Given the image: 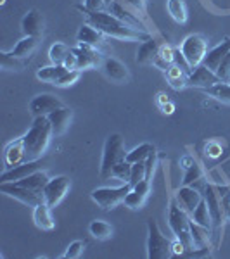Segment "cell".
<instances>
[{
  "mask_svg": "<svg viewBox=\"0 0 230 259\" xmlns=\"http://www.w3.org/2000/svg\"><path fill=\"white\" fill-rule=\"evenodd\" d=\"M78 78H80V71H78V69H69V71H66V73L62 74L59 80H57L56 87H71L73 83L78 81Z\"/></svg>",
  "mask_w": 230,
  "mask_h": 259,
  "instance_id": "43",
  "label": "cell"
},
{
  "mask_svg": "<svg viewBox=\"0 0 230 259\" xmlns=\"http://www.w3.org/2000/svg\"><path fill=\"white\" fill-rule=\"evenodd\" d=\"M83 250H85V242H82V240H74V242H71V244L68 245V249H66V252H64V259H76V257H80L82 254H83Z\"/></svg>",
  "mask_w": 230,
  "mask_h": 259,
  "instance_id": "41",
  "label": "cell"
},
{
  "mask_svg": "<svg viewBox=\"0 0 230 259\" xmlns=\"http://www.w3.org/2000/svg\"><path fill=\"white\" fill-rule=\"evenodd\" d=\"M161 109H163V112H165V114H171V112H173V109H175V106L171 102H168V104H165V106H161Z\"/></svg>",
  "mask_w": 230,
  "mask_h": 259,
  "instance_id": "49",
  "label": "cell"
},
{
  "mask_svg": "<svg viewBox=\"0 0 230 259\" xmlns=\"http://www.w3.org/2000/svg\"><path fill=\"white\" fill-rule=\"evenodd\" d=\"M87 23L102 31L106 36L125 40V41H145L152 38V35L147 31H140L137 28L127 24L125 21L118 19L111 12H92L87 14Z\"/></svg>",
  "mask_w": 230,
  "mask_h": 259,
  "instance_id": "1",
  "label": "cell"
},
{
  "mask_svg": "<svg viewBox=\"0 0 230 259\" xmlns=\"http://www.w3.org/2000/svg\"><path fill=\"white\" fill-rule=\"evenodd\" d=\"M21 30H23L24 36L40 38L44 35V18H42L40 11L31 9L30 12H26V16L21 21Z\"/></svg>",
  "mask_w": 230,
  "mask_h": 259,
  "instance_id": "18",
  "label": "cell"
},
{
  "mask_svg": "<svg viewBox=\"0 0 230 259\" xmlns=\"http://www.w3.org/2000/svg\"><path fill=\"white\" fill-rule=\"evenodd\" d=\"M145 195H142V194H139L137 190H130L127 194V197H125V206L127 207H130V209H140L142 206H144V202H145Z\"/></svg>",
  "mask_w": 230,
  "mask_h": 259,
  "instance_id": "39",
  "label": "cell"
},
{
  "mask_svg": "<svg viewBox=\"0 0 230 259\" xmlns=\"http://www.w3.org/2000/svg\"><path fill=\"white\" fill-rule=\"evenodd\" d=\"M190 220L194 223H198L199 227L203 228H208V230H213V221H211V214H210V209H208V204L206 200H201L199 206L196 207L194 212L190 214Z\"/></svg>",
  "mask_w": 230,
  "mask_h": 259,
  "instance_id": "29",
  "label": "cell"
},
{
  "mask_svg": "<svg viewBox=\"0 0 230 259\" xmlns=\"http://www.w3.org/2000/svg\"><path fill=\"white\" fill-rule=\"evenodd\" d=\"M104 33L99 31L97 28H94L92 24L85 23L82 24V28L78 30V35H76V40L78 44H85V45H90L94 49H104L106 47V38H104Z\"/></svg>",
  "mask_w": 230,
  "mask_h": 259,
  "instance_id": "17",
  "label": "cell"
},
{
  "mask_svg": "<svg viewBox=\"0 0 230 259\" xmlns=\"http://www.w3.org/2000/svg\"><path fill=\"white\" fill-rule=\"evenodd\" d=\"M145 178V161L142 162H135V164H132V175H130V185L133 187L135 183H139L140 180Z\"/></svg>",
  "mask_w": 230,
  "mask_h": 259,
  "instance_id": "42",
  "label": "cell"
},
{
  "mask_svg": "<svg viewBox=\"0 0 230 259\" xmlns=\"http://www.w3.org/2000/svg\"><path fill=\"white\" fill-rule=\"evenodd\" d=\"M210 97L220 100L223 104H230V83L228 81H220L216 85L210 87V89L204 90Z\"/></svg>",
  "mask_w": 230,
  "mask_h": 259,
  "instance_id": "34",
  "label": "cell"
},
{
  "mask_svg": "<svg viewBox=\"0 0 230 259\" xmlns=\"http://www.w3.org/2000/svg\"><path fill=\"white\" fill-rule=\"evenodd\" d=\"M221 80L218 78V74L215 71L208 69L204 64H199L196 68L190 69L189 73V78H187V87H194V89H210V87L216 85L220 83Z\"/></svg>",
  "mask_w": 230,
  "mask_h": 259,
  "instance_id": "11",
  "label": "cell"
},
{
  "mask_svg": "<svg viewBox=\"0 0 230 259\" xmlns=\"http://www.w3.org/2000/svg\"><path fill=\"white\" fill-rule=\"evenodd\" d=\"M74 52H76V57H78V71L95 68V66H99L100 62L104 61L99 49H94L85 44H78V47L74 49Z\"/></svg>",
  "mask_w": 230,
  "mask_h": 259,
  "instance_id": "14",
  "label": "cell"
},
{
  "mask_svg": "<svg viewBox=\"0 0 230 259\" xmlns=\"http://www.w3.org/2000/svg\"><path fill=\"white\" fill-rule=\"evenodd\" d=\"M166 9H168V14L173 18L175 23H178V24L187 23L189 14H187V6L183 0H168V2H166Z\"/></svg>",
  "mask_w": 230,
  "mask_h": 259,
  "instance_id": "30",
  "label": "cell"
},
{
  "mask_svg": "<svg viewBox=\"0 0 230 259\" xmlns=\"http://www.w3.org/2000/svg\"><path fill=\"white\" fill-rule=\"evenodd\" d=\"M190 216L180 207V204L177 202V199L170 200V207H168V225L173 232L175 239H178L185 245L187 250L194 249V239H192V232H190Z\"/></svg>",
  "mask_w": 230,
  "mask_h": 259,
  "instance_id": "3",
  "label": "cell"
},
{
  "mask_svg": "<svg viewBox=\"0 0 230 259\" xmlns=\"http://www.w3.org/2000/svg\"><path fill=\"white\" fill-rule=\"evenodd\" d=\"M203 197L208 204V209H210L211 221H213V235H215V247L218 245L220 235H221V228H223V218L225 216V206L221 202V197L216 190L215 185H204L203 189Z\"/></svg>",
  "mask_w": 230,
  "mask_h": 259,
  "instance_id": "5",
  "label": "cell"
},
{
  "mask_svg": "<svg viewBox=\"0 0 230 259\" xmlns=\"http://www.w3.org/2000/svg\"><path fill=\"white\" fill-rule=\"evenodd\" d=\"M4 161H6V169H12L26 161V149H24L23 137L7 145L6 152H4Z\"/></svg>",
  "mask_w": 230,
  "mask_h": 259,
  "instance_id": "16",
  "label": "cell"
},
{
  "mask_svg": "<svg viewBox=\"0 0 230 259\" xmlns=\"http://www.w3.org/2000/svg\"><path fill=\"white\" fill-rule=\"evenodd\" d=\"M203 169H201V166L198 162H194V164H190L189 168L185 169V175H183V185H192L194 187L196 182H199V180H203Z\"/></svg>",
  "mask_w": 230,
  "mask_h": 259,
  "instance_id": "38",
  "label": "cell"
},
{
  "mask_svg": "<svg viewBox=\"0 0 230 259\" xmlns=\"http://www.w3.org/2000/svg\"><path fill=\"white\" fill-rule=\"evenodd\" d=\"M130 175H132V162H128L127 159L118 162V164H116L111 171V177L118 178L120 182H123V183L130 182Z\"/></svg>",
  "mask_w": 230,
  "mask_h": 259,
  "instance_id": "37",
  "label": "cell"
},
{
  "mask_svg": "<svg viewBox=\"0 0 230 259\" xmlns=\"http://www.w3.org/2000/svg\"><path fill=\"white\" fill-rule=\"evenodd\" d=\"M127 4H130L132 7H135L137 11L145 12V0H125Z\"/></svg>",
  "mask_w": 230,
  "mask_h": 259,
  "instance_id": "47",
  "label": "cell"
},
{
  "mask_svg": "<svg viewBox=\"0 0 230 259\" xmlns=\"http://www.w3.org/2000/svg\"><path fill=\"white\" fill-rule=\"evenodd\" d=\"M228 52H230V38H227L225 41H221V44L216 45L215 49L208 50V54H206V57H204L203 64L206 66L208 69H211V71H215V73H216V69L220 68L221 61L225 59V56H227Z\"/></svg>",
  "mask_w": 230,
  "mask_h": 259,
  "instance_id": "22",
  "label": "cell"
},
{
  "mask_svg": "<svg viewBox=\"0 0 230 259\" xmlns=\"http://www.w3.org/2000/svg\"><path fill=\"white\" fill-rule=\"evenodd\" d=\"M152 152H156V147L152 144H140L135 149H132L130 152H127V161L135 164V162L145 161Z\"/></svg>",
  "mask_w": 230,
  "mask_h": 259,
  "instance_id": "32",
  "label": "cell"
},
{
  "mask_svg": "<svg viewBox=\"0 0 230 259\" xmlns=\"http://www.w3.org/2000/svg\"><path fill=\"white\" fill-rule=\"evenodd\" d=\"M106 6V0H85V6H78V9L85 14H92V12H104Z\"/></svg>",
  "mask_w": 230,
  "mask_h": 259,
  "instance_id": "40",
  "label": "cell"
},
{
  "mask_svg": "<svg viewBox=\"0 0 230 259\" xmlns=\"http://www.w3.org/2000/svg\"><path fill=\"white\" fill-rule=\"evenodd\" d=\"M39 40L40 38H36V36H24V38L21 41H18V45L12 49V54L21 57V59H30V57L33 56V52L36 50Z\"/></svg>",
  "mask_w": 230,
  "mask_h": 259,
  "instance_id": "27",
  "label": "cell"
},
{
  "mask_svg": "<svg viewBox=\"0 0 230 259\" xmlns=\"http://www.w3.org/2000/svg\"><path fill=\"white\" fill-rule=\"evenodd\" d=\"M127 159V150H125V142L120 133H111L106 139L102 152V162H100V177H111V171L118 162Z\"/></svg>",
  "mask_w": 230,
  "mask_h": 259,
  "instance_id": "4",
  "label": "cell"
},
{
  "mask_svg": "<svg viewBox=\"0 0 230 259\" xmlns=\"http://www.w3.org/2000/svg\"><path fill=\"white\" fill-rule=\"evenodd\" d=\"M168 102H170L168 95L163 94V92H160V94H158V104H160V107H161V106H165V104H168Z\"/></svg>",
  "mask_w": 230,
  "mask_h": 259,
  "instance_id": "48",
  "label": "cell"
},
{
  "mask_svg": "<svg viewBox=\"0 0 230 259\" xmlns=\"http://www.w3.org/2000/svg\"><path fill=\"white\" fill-rule=\"evenodd\" d=\"M225 216H227V220H230V204L225 207Z\"/></svg>",
  "mask_w": 230,
  "mask_h": 259,
  "instance_id": "50",
  "label": "cell"
},
{
  "mask_svg": "<svg viewBox=\"0 0 230 259\" xmlns=\"http://www.w3.org/2000/svg\"><path fill=\"white\" fill-rule=\"evenodd\" d=\"M156 164H158V152H152L147 159H145V178L147 180L152 178L154 169H156Z\"/></svg>",
  "mask_w": 230,
  "mask_h": 259,
  "instance_id": "44",
  "label": "cell"
},
{
  "mask_svg": "<svg viewBox=\"0 0 230 259\" xmlns=\"http://www.w3.org/2000/svg\"><path fill=\"white\" fill-rule=\"evenodd\" d=\"M62 106H64V104H62L56 95L40 94V95H36V97L31 99L30 112L35 116V118H39V116H49L52 111L59 109V107H62Z\"/></svg>",
  "mask_w": 230,
  "mask_h": 259,
  "instance_id": "12",
  "label": "cell"
},
{
  "mask_svg": "<svg viewBox=\"0 0 230 259\" xmlns=\"http://www.w3.org/2000/svg\"><path fill=\"white\" fill-rule=\"evenodd\" d=\"M109 12L112 16H116L118 19H121V21H125L127 24H130V26H133V28H137V30H140V31H147V28L144 26V23L137 18V16H133V14H130L127 9H125L123 6H121L120 2H111L109 4Z\"/></svg>",
  "mask_w": 230,
  "mask_h": 259,
  "instance_id": "24",
  "label": "cell"
},
{
  "mask_svg": "<svg viewBox=\"0 0 230 259\" xmlns=\"http://www.w3.org/2000/svg\"><path fill=\"white\" fill-rule=\"evenodd\" d=\"M42 169V159L35 161H24L23 164L16 166L12 169H6L0 177V182H19V180L30 177L31 173Z\"/></svg>",
  "mask_w": 230,
  "mask_h": 259,
  "instance_id": "15",
  "label": "cell"
},
{
  "mask_svg": "<svg viewBox=\"0 0 230 259\" xmlns=\"http://www.w3.org/2000/svg\"><path fill=\"white\" fill-rule=\"evenodd\" d=\"M50 209H52V207L47 206L45 202H40L39 206L33 207V221H35L36 228L45 230V232L54 230L56 221H54L52 214H50Z\"/></svg>",
  "mask_w": 230,
  "mask_h": 259,
  "instance_id": "23",
  "label": "cell"
},
{
  "mask_svg": "<svg viewBox=\"0 0 230 259\" xmlns=\"http://www.w3.org/2000/svg\"><path fill=\"white\" fill-rule=\"evenodd\" d=\"M71 47H68L66 44H61V41H56V44L50 47L49 50V57L50 61H52V64H59V66H64L66 59H68V56L71 54Z\"/></svg>",
  "mask_w": 230,
  "mask_h": 259,
  "instance_id": "33",
  "label": "cell"
},
{
  "mask_svg": "<svg viewBox=\"0 0 230 259\" xmlns=\"http://www.w3.org/2000/svg\"><path fill=\"white\" fill-rule=\"evenodd\" d=\"M171 250H173V254H183L185 252V245L182 244L178 239H175V242H171Z\"/></svg>",
  "mask_w": 230,
  "mask_h": 259,
  "instance_id": "46",
  "label": "cell"
},
{
  "mask_svg": "<svg viewBox=\"0 0 230 259\" xmlns=\"http://www.w3.org/2000/svg\"><path fill=\"white\" fill-rule=\"evenodd\" d=\"M69 190V178L61 175L49 180V183L44 189V202L50 207H56L64 199V195Z\"/></svg>",
  "mask_w": 230,
  "mask_h": 259,
  "instance_id": "10",
  "label": "cell"
},
{
  "mask_svg": "<svg viewBox=\"0 0 230 259\" xmlns=\"http://www.w3.org/2000/svg\"><path fill=\"white\" fill-rule=\"evenodd\" d=\"M165 73H166V80H168V83L175 90H180L183 87H187V78H189L190 71L173 64L168 71H165Z\"/></svg>",
  "mask_w": 230,
  "mask_h": 259,
  "instance_id": "26",
  "label": "cell"
},
{
  "mask_svg": "<svg viewBox=\"0 0 230 259\" xmlns=\"http://www.w3.org/2000/svg\"><path fill=\"white\" fill-rule=\"evenodd\" d=\"M54 135L52 124L47 116H39L33 121L31 128L23 137L24 149H26V161H35L44 156V152L49 147L50 137Z\"/></svg>",
  "mask_w": 230,
  "mask_h": 259,
  "instance_id": "2",
  "label": "cell"
},
{
  "mask_svg": "<svg viewBox=\"0 0 230 259\" xmlns=\"http://www.w3.org/2000/svg\"><path fill=\"white\" fill-rule=\"evenodd\" d=\"M66 71H69L66 66L52 64V66H47V68H42V69L36 71V78L42 81H45V83H52V85H56L57 80H59Z\"/></svg>",
  "mask_w": 230,
  "mask_h": 259,
  "instance_id": "28",
  "label": "cell"
},
{
  "mask_svg": "<svg viewBox=\"0 0 230 259\" xmlns=\"http://www.w3.org/2000/svg\"><path fill=\"white\" fill-rule=\"evenodd\" d=\"M89 232H90V235L94 237V239L107 240V239H111V235H112V227L107 223V221L94 220L90 223V227H89Z\"/></svg>",
  "mask_w": 230,
  "mask_h": 259,
  "instance_id": "31",
  "label": "cell"
},
{
  "mask_svg": "<svg viewBox=\"0 0 230 259\" xmlns=\"http://www.w3.org/2000/svg\"><path fill=\"white\" fill-rule=\"evenodd\" d=\"M173 64H175V49H171L170 45H161L154 66H158L163 71H168Z\"/></svg>",
  "mask_w": 230,
  "mask_h": 259,
  "instance_id": "35",
  "label": "cell"
},
{
  "mask_svg": "<svg viewBox=\"0 0 230 259\" xmlns=\"http://www.w3.org/2000/svg\"><path fill=\"white\" fill-rule=\"evenodd\" d=\"M49 175L45 173V171H35V173H31L30 177H26V178H23V180H19V185H23V187H26V189H30L33 192H39V194H44V189H45V185L49 183Z\"/></svg>",
  "mask_w": 230,
  "mask_h": 259,
  "instance_id": "25",
  "label": "cell"
},
{
  "mask_svg": "<svg viewBox=\"0 0 230 259\" xmlns=\"http://www.w3.org/2000/svg\"><path fill=\"white\" fill-rule=\"evenodd\" d=\"M130 190H132L130 183H123L120 187H102V189H95L92 192L90 197L102 209H112V207L125 202V197H127V194Z\"/></svg>",
  "mask_w": 230,
  "mask_h": 259,
  "instance_id": "7",
  "label": "cell"
},
{
  "mask_svg": "<svg viewBox=\"0 0 230 259\" xmlns=\"http://www.w3.org/2000/svg\"><path fill=\"white\" fill-rule=\"evenodd\" d=\"M173 256L171 242L163 235L156 220L147 221V257L149 259H166Z\"/></svg>",
  "mask_w": 230,
  "mask_h": 259,
  "instance_id": "6",
  "label": "cell"
},
{
  "mask_svg": "<svg viewBox=\"0 0 230 259\" xmlns=\"http://www.w3.org/2000/svg\"><path fill=\"white\" fill-rule=\"evenodd\" d=\"M220 150H221V149L215 144V142H210V144L206 145V154H208V156H211V157H216V156H218Z\"/></svg>",
  "mask_w": 230,
  "mask_h": 259,
  "instance_id": "45",
  "label": "cell"
},
{
  "mask_svg": "<svg viewBox=\"0 0 230 259\" xmlns=\"http://www.w3.org/2000/svg\"><path fill=\"white\" fill-rule=\"evenodd\" d=\"M180 52L183 56V59L187 61V64L190 68H196V66L203 64L204 57L208 54V40L204 38L203 35H189L185 40L182 41L180 45Z\"/></svg>",
  "mask_w": 230,
  "mask_h": 259,
  "instance_id": "8",
  "label": "cell"
},
{
  "mask_svg": "<svg viewBox=\"0 0 230 259\" xmlns=\"http://www.w3.org/2000/svg\"><path fill=\"white\" fill-rule=\"evenodd\" d=\"M160 49L161 45L158 44L154 38H149L145 41H142L139 50H137V64L140 66H152L156 64V59H158V54H160Z\"/></svg>",
  "mask_w": 230,
  "mask_h": 259,
  "instance_id": "20",
  "label": "cell"
},
{
  "mask_svg": "<svg viewBox=\"0 0 230 259\" xmlns=\"http://www.w3.org/2000/svg\"><path fill=\"white\" fill-rule=\"evenodd\" d=\"M71 116H73V111H71L69 107H66V106H62V107H59V109L50 112L47 118L50 121V124H52L54 135H62V133L68 130Z\"/></svg>",
  "mask_w": 230,
  "mask_h": 259,
  "instance_id": "21",
  "label": "cell"
},
{
  "mask_svg": "<svg viewBox=\"0 0 230 259\" xmlns=\"http://www.w3.org/2000/svg\"><path fill=\"white\" fill-rule=\"evenodd\" d=\"M0 192L9 195L12 199L19 200V202L26 204L30 207H35L40 202H44V194L26 189V187L19 185L18 182H0Z\"/></svg>",
  "mask_w": 230,
  "mask_h": 259,
  "instance_id": "9",
  "label": "cell"
},
{
  "mask_svg": "<svg viewBox=\"0 0 230 259\" xmlns=\"http://www.w3.org/2000/svg\"><path fill=\"white\" fill-rule=\"evenodd\" d=\"M102 71L109 80L116 81V83H125L130 78V73H128V68L120 62L114 57H106L102 61Z\"/></svg>",
  "mask_w": 230,
  "mask_h": 259,
  "instance_id": "19",
  "label": "cell"
},
{
  "mask_svg": "<svg viewBox=\"0 0 230 259\" xmlns=\"http://www.w3.org/2000/svg\"><path fill=\"white\" fill-rule=\"evenodd\" d=\"M0 62H2L4 69L9 71H21L28 64V59H21V57L14 56L12 52H2L0 54Z\"/></svg>",
  "mask_w": 230,
  "mask_h": 259,
  "instance_id": "36",
  "label": "cell"
},
{
  "mask_svg": "<svg viewBox=\"0 0 230 259\" xmlns=\"http://www.w3.org/2000/svg\"><path fill=\"white\" fill-rule=\"evenodd\" d=\"M4 2H6V0H0V4H4Z\"/></svg>",
  "mask_w": 230,
  "mask_h": 259,
  "instance_id": "51",
  "label": "cell"
},
{
  "mask_svg": "<svg viewBox=\"0 0 230 259\" xmlns=\"http://www.w3.org/2000/svg\"><path fill=\"white\" fill-rule=\"evenodd\" d=\"M175 199L180 204L182 209L190 216L204 197H203V194H201L199 190H196L192 185H182L180 189L177 190V194H175Z\"/></svg>",
  "mask_w": 230,
  "mask_h": 259,
  "instance_id": "13",
  "label": "cell"
}]
</instances>
